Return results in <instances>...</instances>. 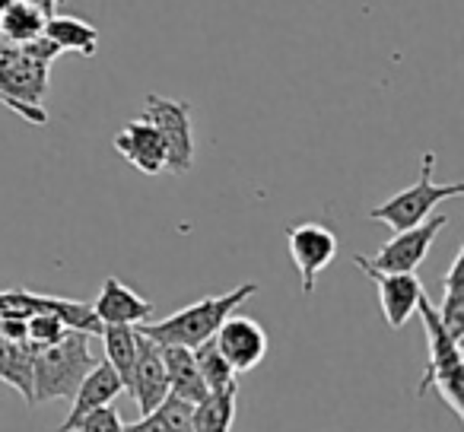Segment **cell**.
Returning a JSON list of instances; mask_svg holds the SVG:
<instances>
[{
    "label": "cell",
    "mask_w": 464,
    "mask_h": 432,
    "mask_svg": "<svg viewBox=\"0 0 464 432\" xmlns=\"http://www.w3.org/2000/svg\"><path fill=\"white\" fill-rule=\"evenodd\" d=\"M194 362H198V372H200V379H204L207 391H223V388L236 385V372H232V366L226 362V356L217 350L213 337L194 347Z\"/></svg>",
    "instance_id": "cell-23"
},
{
    "label": "cell",
    "mask_w": 464,
    "mask_h": 432,
    "mask_svg": "<svg viewBox=\"0 0 464 432\" xmlns=\"http://www.w3.org/2000/svg\"><path fill=\"white\" fill-rule=\"evenodd\" d=\"M0 381L20 391L26 407H35V381H33V347L29 343L0 341Z\"/></svg>",
    "instance_id": "cell-17"
},
{
    "label": "cell",
    "mask_w": 464,
    "mask_h": 432,
    "mask_svg": "<svg viewBox=\"0 0 464 432\" xmlns=\"http://www.w3.org/2000/svg\"><path fill=\"white\" fill-rule=\"evenodd\" d=\"M153 413L162 419V426H166L169 432H194V404L179 398V394L169 391Z\"/></svg>",
    "instance_id": "cell-25"
},
{
    "label": "cell",
    "mask_w": 464,
    "mask_h": 432,
    "mask_svg": "<svg viewBox=\"0 0 464 432\" xmlns=\"http://www.w3.org/2000/svg\"><path fill=\"white\" fill-rule=\"evenodd\" d=\"M102 343H105V362L118 372L124 391L130 385V372H134L137 360V331L134 324H105L102 328Z\"/></svg>",
    "instance_id": "cell-19"
},
{
    "label": "cell",
    "mask_w": 464,
    "mask_h": 432,
    "mask_svg": "<svg viewBox=\"0 0 464 432\" xmlns=\"http://www.w3.org/2000/svg\"><path fill=\"white\" fill-rule=\"evenodd\" d=\"M217 350L226 356V362L232 366V372H252L267 353V334L255 318L236 315L232 312L219 331L213 334Z\"/></svg>",
    "instance_id": "cell-9"
},
{
    "label": "cell",
    "mask_w": 464,
    "mask_h": 432,
    "mask_svg": "<svg viewBox=\"0 0 464 432\" xmlns=\"http://www.w3.org/2000/svg\"><path fill=\"white\" fill-rule=\"evenodd\" d=\"M162 137L166 147V172L185 175L194 166V130H191V105L150 92L143 102V115Z\"/></svg>",
    "instance_id": "cell-5"
},
{
    "label": "cell",
    "mask_w": 464,
    "mask_h": 432,
    "mask_svg": "<svg viewBox=\"0 0 464 432\" xmlns=\"http://www.w3.org/2000/svg\"><path fill=\"white\" fill-rule=\"evenodd\" d=\"M121 391H124V385H121V379H118V372L105 360H99L96 366L83 375V381L77 385V391H73V398H71L67 419L54 432H73V426H77L86 413H92L96 407L111 404Z\"/></svg>",
    "instance_id": "cell-12"
},
{
    "label": "cell",
    "mask_w": 464,
    "mask_h": 432,
    "mask_svg": "<svg viewBox=\"0 0 464 432\" xmlns=\"http://www.w3.org/2000/svg\"><path fill=\"white\" fill-rule=\"evenodd\" d=\"M26 4H33V7H39L45 16H52L54 10H58L61 4H64V0H26Z\"/></svg>",
    "instance_id": "cell-30"
},
{
    "label": "cell",
    "mask_w": 464,
    "mask_h": 432,
    "mask_svg": "<svg viewBox=\"0 0 464 432\" xmlns=\"http://www.w3.org/2000/svg\"><path fill=\"white\" fill-rule=\"evenodd\" d=\"M58 54L61 52L45 35H35L29 42L0 39V92L16 105V115L35 128L48 124V111L42 109V102L48 96V73Z\"/></svg>",
    "instance_id": "cell-1"
},
{
    "label": "cell",
    "mask_w": 464,
    "mask_h": 432,
    "mask_svg": "<svg viewBox=\"0 0 464 432\" xmlns=\"http://www.w3.org/2000/svg\"><path fill=\"white\" fill-rule=\"evenodd\" d=\"M124 432H169V429L162 426V419L156 413H147L137 423H124Z\"/></svg>",
    "instance_id": "cell-29"
},
{
    "label": "cell",
    "mask_w": 464,
    "mask_h": 432,
    "mask_svg": "<svg viewBox=\"0 0 464 432\" xmlns=\"http://www.w3.org/2000/svg\"><path fill=\"white\" fill-rule=\"evenodd\" d=\"M128 394L137 400V407H140V417L153 413L156 407L162 404V398L169 394L162 347L156 341H150V337H143L140 331H137V360H134V372H130Z\"/></svg>",
    "instance_id": "cell-10"
},
{
    "label": "cell",
    "mask_w": 464,
    "mask_h": 432,
    "mask_svg": "<svg viewBox=\"0 0 464 432\" xmlns=\"http://www.w3.org/2000/svg\"><path fill=\"white\" fill-rule=\"evenodd\" d=\"M236 398H239V385L210 391L204 400H198L194 404V432H229L232 419H236Z\"/></svg>",
    "instance_id": "cell-20"
},
{
    "label": "cell",
    "mask_w": 464,
    "mask_h": 432,
    "mask_svg": "<svg viewBox=\"0 0 464 432\" xmlns=\"http://www.w3.org/2000/svg\"><path fill=\"white\" fill-rule=\"evenodd\" d=\"M353 264L366 274L369 280L379 290V302H382V315H385L388 328L401 331L411 315L417 312V302L423 296V283L417 280V271L413 274H388V271H375V267L366 264L362 254H353Z\"/></svg>",
    "instance_id": "cell-8"
},
{
    "label": "cell",
    "mask_w": 464,
    "mask_h": 432,
    "mask_svg": "<svg viewBox=\"0 0 464 432\" xmlns=\"http://www.w3.org/2000/svg\"><path fill=\"white\" fill-rule=\"evenodd\" d=\"M417 312L423 318V328H426V341H430V362H426V375L420 381L417 394H430V385L439 379V375L451 372V369H461V343L445 331V324L439 322V312L436 305L426 299V293L420 296Z\"/></svg>",
    "instance_id": "cell-11"
},
{
    "label": "cell",
    "mask_w": 464,
    "mask_h": 432,
    "mask_svg": "<svg viewBox=\"0 0 464 432\" xmlns=\"http://www.w3.org/2000/svg\"><path fill=\"white\" fill-rule=\"evenodd\" d=\"M115 149L130 162L134 168H140L143 175H160L166 172V147L162 137L147 118L124 124V130L115 137Z\"/></svg>",
    "instance_id": "cell-13"
},
{
    "label": "cell",
    "mask_w": 464,
    "mask_h": 432,
    "mask_svg": "<svg viewBox=\"0 0 464 432\" xmlns=\"http://www.w3.org/2000/svg\"><path fill=\"white\" fill-rule=\"evenodd\" d=\"M432 166H436V153H423V166H420V178L411 187L398 191L394 197H388L385 204L369 210V220L385 223L388 229L401 233V229H413L436 210L442 200L461 197L464 185L461 181H449V185H436L432 181Z\"/></svg>",
    "instance_id": "cell-4"
},
{
    "label": "cell",
    "mask_w": 464,
    "mask_h": 432,
    "mask_svg": "<svg viewBox=\"0 0 464 432\" xmlns=\"http://www.w3.org/2000/svg\"><path fill=\"white\" fill-rule=\"evenodd\" d=\"M286 245H290L293 264H296L299 280H303V296H312L318 274L337 254V235L322 223H299L286 233Z\"/></svg>",
    "instance_id": "cell-7"
},
{
    "label": "cell",
    "mask_w": 464,
    "mask_h": 432,
    "mask_svg": "<svg viewBox=\"0 0 464 432\" xmlns=\"http://www.w3.org/2000/svg\"><path fill=\"white\" fill-rule=\"evenodd\" d=\"M64 331L67 328L61 324V318L52 315V312H33L26 318V343L33 350H45L52 343H58L64 337Z\"/></svg>",
    "instance_id": "cell-24"
},
{
    "label": "cell",
    "mask_w": 464,
    "mask_h": 432,
    "mask_svg": "<svg viewBox=\"0 0 464 432\" xmlns=\"http://www.w3.org/2000/svg\"><path fill=\"white\" fill-rule=\"evenodd\" d=\"M102 324H140L153 318V305L140 299L134 290L121 283L118 277H109L99 290V299L92 302Z\"/></svg>",
    "instance_id": "cell-14"
},
{
    "label": "cell",
    "mask_w": 464,
    "mask_h": 432,
    "mask_svg": "<svg viewBox=\"0 0 464 432\" xmlns=\"http://www.w3.org/2000/svg\"><path fill=\"white\" fill-rule=\"evenodd\" d=\"M258 293V283H242L236 290L223 293V296H207L200 302L188 305V309L175 312V315L162 318V322H140L134 324L143 337L156 341L160 347H188L194 350L198 343L210 341L219 331V324L239 309L246 299Z\"/></svg>",
    "instance_id": "cell-2"
},
{
    "label": "cell",
    "mask_w": 464,
    "mask_h": 432,
    "mask_svg": "<svg viewBox=\"0 0 464 432\" xmlns=\"http://www.w3.org/2000/svg\"><path fill=\"white\" fill-rule=\"evenodd\" d=\"M73 432H124V423L115 407L105 404V407H96L92 413H86V417L73 426Z\"/></svg>",
    "instance_id": "cell-27"
},
{
    "label": "cell",
    "mask_w": 464,
    "mask_h": 432,
    "mask_svg": "<svg viewBox=\"0 0 464 432\" xmlns=\"http://www.w3.org/2000/svg\"><path fill=\"white\" fill-rule=\"evenodd\" d=\"M445 223H449L445 213H439V216L430 213L420 226L394 233V239L385 242L375 258H366V264L375 267V271H388V274H413L426 261V252H430L432 239H436Z\"/></svg>",
    "instance_id": "cell-6"
},
{
    "label": "cell",
    "mask_w": 464,
    "mask_h": 432,
    "mask_svg": "<svg viewBox=\"0 0 464 432\" xmlns=\"http://www.w3.org/2000/svg\"><path fill=\"white\" fill-rule=\"evenodd\" d=\"M96 356L90 350V334L83 331H64L58 343L45 350H33V381L35 404L54 398H73L83 375L96 366Z\"/></svg>",
    "instance_id": "cell-3"
},
{
    "label": "cell",
    "mask_w": 464,
    "mask_h": 432,
    "mask_svg": "<svg viewBox=\"0 0 464 432\" xmlns=\"http://www.w3.org/2000/svg\"><path fill=\"white\" fill-rule=\"evenodd\" d=\"M436 312H439V322L445 324V331L461 343V337H464V248L455 254L449 274H445V296Z\"/></svg>",
    "instance_id": "cell-21"
},
{
    "label": "cell",
    "mask_w": 464,
    "mask_h": 432,
    "mask_svg": "<svg viewBox=\"0 0 464 432\" xmlns=\"http://www.w3.org/2000/svg\"><path fill=\"white\" fill-rule=\"evenodd\" d=\"M10 4H16V0H0V14H4V10H7Z\"/></svg>",
    "instance_id": "cell-31"
},
{
    "label": "cell",
    "mask_w": 464,
    "mask_h": 432,
    "mask_svg": "<svg viewBox=\"0 0 464 432\" xmlns=\"http://www.w3.org/2000/svg\"><path fill=\"white\" fill-rule=\"evenodd\" d=\"M45 20L48 16L42 14L39 7H33L26 0H16V4H10V7L0 14V39L29 42V39H35V35H42Z\"/></svg>",
    "instance_id": "cell-22"
},
{
    "label": "cell",
    "mask_w": 464,
    "mask_h": 432,
    "mask_svg": "<svg viewBox=\"0 0 464 432\" xmlns=\"http://www.w3.org/2000/svg\"><path fill=\"white\" fill-rule=\"evenodd\" d=\"M42 35H45V39L52 42L58 52H77V54H83V58H90V54L99 52L96 26L77 20V16L52 14L45 20V29H42Z\"/></svg>",
    "instance_id": "cell-16"
},
{
    "label": "cell",
    "mask_w": 464,
    "mask_h": 432,
    "mask_svg": "<svg viewBox=\"0 0 464 432\" xmlns=\"http://www.w3.org/2000/svg\"><path fill=\"white\" fill-rule=\"evenodd\" d=\"M461 385H464V369H451V372L439 375L436 381H432L430 388H436L439 398L445 400V404L451 407V413H455L458 419H464V400H461Z\"/></svg>",
    "instance_id": "cell-26"
},
{
    "label": "cell",
    "mask_w": 464,
    "mask_h": 432,
    "mask_svg": "<svg viewBox=\"0 0 464 432\" xmlns=\"http://www.w3.org/2000/svg\"><path fill=\"white\" fill-rule=\"evenodd\" d=\"M162 362H166V379H169V391L179 394V398L191 400H204L207 385L198 372V362H194V350L188 347H162Z\"/></svg>",
    "instance_id": "cell-15"
},
{
    "label": "cell",
    "mask_w": 464,
    "mask_h": 432,
    "mask_svg": "<svg viewBox=\"0 0 464 432\" xmlns=\"http://www.w3.org/2000/svg\"><path fill=\"white\" fill-rule=\"evenodd\" d=\"M33 312H52V315L61 318L67 331H83L90 337L102 334L105 324L99 322L92 302H73V299H61V296H39L33 293Z\"/></svg>",
    "instance_id": "cell-18"
},
{
    "label": "cell",
    "mask_w": 464,
    "mask_h": 432,
    "mask_svg": "<svg viewBox=\"0 0 464 432\" xmlns=\"http://www.w3.org/2000/svg\"><path fill=\"white\" fill-rule=\"evenodd\" d=\"M0 341L26 343V318H0Z\"/></svg>",
    "instance_id": "cell-28"
}]
</instances>
